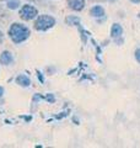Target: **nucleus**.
I'll use <instances>...</instances> for the list:
<instances>
[{"label": "nucleus", "instance_id": "1", "mask_svg": "<svg viewBox=\"0 0 140 148\" xmlns=\"http://www.w3.org/2000/svg\"><path fill=\"white\" fill-rule=\"evenodd\" d=\"M9 36H10L11 41L15 45L22 43L30 37V30L29 27H26L25 25H21L18 22H15L10 26L9 29Z\"/></svg>", "mask_w": 140, "mask_h": 148}, {"label": "nucleus", "instance_id": "2", "mask_svg": "<svg viewBox=\"0 0 140 148\" xmlns=\"http://www.w3.org/2000/svg\"><path fill=\"white\" fill-rule=\"evenodd\" d=\"M55 18L50 15H39L35 21V29L38 31H47L55 25Z\"/></svg>", "mask_w": 140, "mask_h": 148}, {"label": "nucleus", "instance_id": "3", "mask_svg": "<svg viewBox=\"0 0 140 148\" xmlns=\"http://www.w3.org/2000/svg\"><path fill=\"white\" fill-rule=\"evenodd\" d=\"M38 16V10L35 8L30 5V4H25L21 10H20V17L22 18V20L25 21H30V20H33L35 17Z\"/></svg>", "mask_w": 140, "mask_h": 148}, {"label": "nucleus", "instance_id": "4", "mask_svg": "<svg viewBox=\"0 0 140 148\" xmlns=\"http://www.w3.org/2000/svg\"><path fill=\"white\" fill-rule=\"evenodd\" d=\"M14 63V56L10 51H3L0 54V64L3 66H10Z\"/></svg>", "mask_w": 140, "mask_h": 148}, {"label": "nucleus", "instance_id": "5", "mask_svg": "<svg viewBox=\"0 0 140 148\" xmlns=\"http://www.w3.org/2000/svg\"><path fill=\"white\" fill-rule=\"evenodd\" d=\"M85 0H67L68 6L74 11H81L85 8Z\"/></svg>", "mask_w": 140, "mask_h": 148}, {"label": "nucleus", "instance_id": "6", "mask_svg": "<svg viewBox=\"0 0 140 148\" xmlns=\"http://www.w3.org/2000/svg\"><path fill=\"white\" fill-rule=\"evenodd\" d=\"M16 84H18L22 88H27V86L31 85V79L26 75V74H18L16 77Z\"/></svg>", "mask_w": 140, "mask_h": 148}, {"label": "nucleus", "instance_id": "7", "mask_svg": "<svg viewBox=\"0 0 140 148\" xmlns=\"http://www.w3.org/2000/svg\"><path fill=\"white\" fill-rule=\"evenodd\" d=\"M90 15L92 17H102L105 16V9L101 5H95L90 9Z\"/></svg>", "mask_w": 140, "mask_h": 148}, {"label": "nucleus", "instance_id": "8", "mask_svg": "<svg viewBox=\"0 0 140 148\" xmlns=\"http://www.w3.org/2000/svg\"><path fill=\"white\" fill-rule=\"evenodd\" d=\"M123 35V27L120 26L119 24H113L111 27V36L113 38H118Z\"/></svg>", "mask_w": 140, "mask_h": 148}, {"label": "nucleus", "instance_id": "9", "mask_svg": "<svg viewBox=\"0 0 140 148\" xmlns=\"http://www.w3.org/2000/svg\"><path fill=\"white\" fill-rule=\"evenodd\" d=\"M7 9L10 10H16L20 6V0H7V4H6Z\"/></svg>", "mask_w": 140, "mask_h": 148}, {"label": "nucleus", "instance_id": "10", "mask_svg": "<svg viewBox=\"0 0 140 148\" xmlns=\"http://www.w3.org/2000/svg\"><path fill=\"white\" fill-rule=\"evenodd\" d=\"M67 24L68 25H79V24H80V18H79V17H74V16H68L67 17Z\"/></svg>", "mask_w": 140, "mask_h": 148}, {"label": "nucleus", "instance_id": "11", "mask_svg": "<svg viewBox=\"0 0 140 148\" xmlns=\"http://www.w3.org/2000/svg\"><path fill=\"white\" fill-rule=\"evenodd\" d=\"M134 56H135V59L138 61V63H140V48H137V49H135Z\"/></svg>", "mask_w": 140, "mask_h": 148}, {"label": "nucleus", "instance_id": "12", "mask_svg": "<svg viewBox=\"0 0 140 148\" xmlns=\"http://www.w3.org/2000/svg\"><path fill=\"white\" fill-rule=\"evenodd\" d=\"M46 99L48 100L49 103H54V100H55V99H54V96H52L50 94H48V95H47V96H46Z\"/></svg>", "mask_w": 140, "mask_h": 148}, {"label": "nucleus", "instance_id": "13", "mask_svg": "<svg viewBox=\"0 0 140 148\" xmlns=\"http://www.w3.org/2000/svg\"><path fill=\"white\" fill-rule=\"evenodd\" d=\"M4 94H5V89L3 86H0V98H3Z\"/></svg>", "mask_w": 140, "mask_h": 148}, {"label": "nucleus", "instance_id": "14", "mask_svg": "<svg viewBox=\"0 0 140 148\" xmlns=\"http://www.w3.org/2000/svg\"><path fill=\"white\" fill-rule=\"evenodd\" d=\"M3 41H4V34L0 31V43H3Z\"/></svg>", "mask_w": 140, "mask_h": 148}, {"label": "nucleus", "instance_id": "15", "mask_svg": "<svg viewBox=\"0 0 140 148\" xmlns=\"http://www.w3.org/2000/svg\"><path fill=\"white\" fill-rule=\"evenodd\" d=\"M132 3H135V4H140V0H130Z\"/></svg>", "mask_w": 140, "mask_h": 148}, {"label": "nucleus", "instance_id": "16", "mask_svg": "<svg viewBox=\"0 0 140 148\" xmlns=\"http://www.w3.org/2000/svg\"><path fill=\"white\" fill-rule=\"evenodd\" d=\"M93 1H99V0H93Z\"/></svg>", "mask_w": 140, "mask_h": 148}]
</instances>
